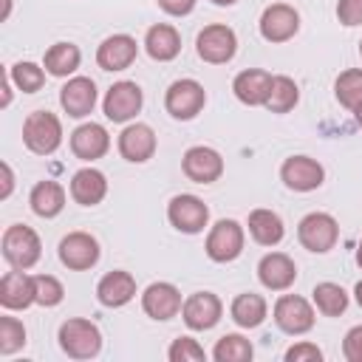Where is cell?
I'll use <instances>...</instances> for the list:
<instances>
[{
  "mask_svg": "<svg viewBox=\"0 0 362 362\" xmlns=\"http://www.w3.org/2000/svg\"><path fill=\"white\" fill-rule=\"evenodd\" d=\"M23 144L34 156H51L62 144V122L51 110H34L23 122Z\"/></svg>",
  "mask_w": 362,
  "mask_h": 362,
  "instance_id": "1",
  "label": "cell"
},
{
  "mask_svg": "<svg viewBox=\"0 0 362 362\" xmlns=\"http://www.w3.org/2000/svg\"><path fill=\"white\" fill-rule=\"evenodd\" d=\"M356 263H359V269H362V240H359V246H356Z\"/></svg>",
  "mask_w": 362,
  "mask_h": 362,
  "instance_id": "48",
  "label": "cell"
},
{
  "mask_svg": "<svg viewBox=\"0 0 362 362\" xmlns=\"http://www.w3.org/2000/svg\"><path fill=\"white\" fill-rule=\"evenodd\" d=\"M181 170L189 181L195 184H212L223 175V156L215 150V147H206V144H195L184 153L181 158Z\"/></svg>",
  "mask_w": 362,
  "mask_h": 362,
  "instance_id": "14",
  "label": "cell"
},
{
  "mask_svg": "<svg viewBox=\"0 0 362 362\" xmlns=\"http://www.w3.org/2000/svg\"><path fill=\"white\" fill-rule=\"evenodd\" d=\"M249 235L260 246H277L286 235L283 218L274 209H252L249 212Z\"/></svg>",
  "mask_w": 362,
  "mask_h": 362,
  "instance_id": "28",
  "label": "cell"
},
{
  "mask_svg": "<svg viewBox=\"0 0 362 362\" xmlns=\"http://www.w3.org/2000/svg\"><path fill=\"white\" fill-rule=\"evenodd\" d=\"M28 204H31L34 215H40V218H57L65 209V187L57 184V181H51V178L37 181L31 187Z\"/></svg>",
  "mask_w": 362,
  "mask_h": 362,
  "instance_id": "27",
  "label": "cell"
},
{
  "mask_svg": "<svg viewBox=\"0 0 362 362\" xmlns=\"http://www.w3.org/2000/svg\"><path fill=\"white\" fill-rule=\"evenodd\" d=\"M260 37L266 42H288L300 31V14L288 3H272L260 14Z\"/></svg>",
  "mask_w": 362,
  "mask_h": 362,
  "instance_id": "13",
  "label": "cell"
},
{
  "mask_svg": "<svg viewBox=\"0 0 362 362\" xmlns=\"http://www.w3.org/2000/svg\"><path fill=\"white\" fill-rule=\"evenodd\" d=\"M322 351L314 342H297L286 351V362H320Z\"/></svg>",
  "mask_w": 362,
  "mask_h": 362,
  "instance_id": "39",
  "label": "cell"
},
{
  "mask_svg": "<svg viewBox=\"0 0 362 362\" xmlns=\"http://www.w3.org/2000/svg\"><path fill=\"white\" fill-rule=\"evenodd\" d=\"M3 257L11 269H31L40 255H42V243H40V235L25 226V223H11L6 226L3 232Z\"/></svg>",
  "mask_w": 362,
  "mask_h": 362,
  "instance_id": "3",
  "label": "cell"
},
{
  "mask_svg": "<svg viewBox=\"0 0 362 362\" xmlns=\"http://www.w3.org/2000/svg\"><path fill=\"white\" fill-rule=\"evenodd\" d=\"M167 356H170V362H204L206 359V351L198 345V339L178 337V339H173Z\"/></svg>",
  "mask_w": 362,
  "mask_h": 362,
  "instance_id": "38",
  "label": "cell"
},
{
  "mask_svg": "<svg viewBox=\"0 0 362 362\" xmlns=\"http://www.w3.org/2000/svg\"><path fill=\"white\" fill-rule=\"evenodd\" d=\"M354 116H356V124H359V127H362V105H359V107H356V110H354Z\"/></svg>",
  "mask_w": 362,
  "mask_h": 362,
  "instance_id": "47",
  "label": "cell"
},
{
  "mask_svg": "<svg viewBox=\"0 0 362 362\" xmlns=\"http://www.w3.org/2000/svg\"><path fill=\"white\" fill-rule=\"evenodd\" d=\"M269 88H272V74L263 71V68H246V71H240V74L232 79V90H235L238 102H243V105H249V107L266 105Z\"/></svg>",
  "mask_w": 362,
  "mask_h": 362,
  "instance_id": "24",
  "label": "cell"
},
{
  "mask_svg": "<svg viewBox=\"0 0 362 362\" xmlns=\"http://www.w3.org/2000/svg\"><path fill=\"white\" fill-rule=\"evenodd\" d=\"M181 305H184L181 291H178L173 283H164V280L150 283V286L144 288V294H141V308H144V314L153 317V320H158V322L173 320V317L181 311Z\"/></svg>",
  "mask_w": 362,
  "mask_h": 362,
  "instance_id": "18",
  "label": "cell"
},
{
  "mask_svg": "<svg viewBox=\"0 0 362 362\" xmlns=\"http://www.w3.org/2000/svg\"><path fill=\"white\" fill-rule=\"evenodd\" d=\"M34 291H37V303L45 305V308L59 305L62 297H65V288L54 274H37L34 277Z\"/></svg>",
  "mask_w": 362,
  "mask_h": 362,
  "instance_id": "37",
  "label": "cell"
},
{
  "mask_svg": "<svg viewBox=\"0 0 362 362\" xmlns=\"http://www.w3.org/2000/svg\"><path fill=\"white\" fill-rule=\"evenodd\" d=\"M221 314H223V303L212 291H195L181 305V317H184V325L189 331H209V328H215L221 322Z\"/></svg>",
  "mask_w": 362,
  "mask_h": 362,
  "instance_id": "12",
  "label": "cell"
},
{
  "mask_svg": "<svg viewBox=\"0 0 362 362\" xmlns=\"http://www.w3.org/2000/svg\"><path fill=\"white\" fill-rule=\"evenodd\" d=\"M107 195V178L96 167H82L71 175V198L79 206H96Z\"/></svg>",
  "mask_w": 362,
  "mask_h": 362,
  "instance_id": "25",
  "label": "cell"
},
{
  "mask_svg": "<svg viewBox=\"0 0 362 362\" xmlns=\"http://www.w3.org/2000/svg\"><path fill=\"white\" fill-rule=\"evenodd\" d=\"M359 57H362V40H359Z\"/></svg>",
  "mask_w": 362,
  "mask_h": 362,
  "instance_id": "49",
  "label": "cell"
},
{
  "mask_svg": "<svg viewBox=\"0 0 362 362\" xmlns=\"http://www.w3.org/2000/svg\"><path fill=\"white\" fill-rule=\"evenodd\" d=\"M280 178L288 189L294 192H311L317 187H322L325 181V170L317 158L311 156H288L280 167Z\"/></svg>",
  "mask_w": 362,
  "mask_h": 362,
  "instance_id": "15",
  "label": "cell"
},
{
  "mask_svg": "<svg viewBox=\"0 0 362 362\" xmlns=\"http://www.w3.org/2000/svg\"><path fill=\"white\" fill-rule=\"evenodd\" d=\"M156 3H158V8H161L164 14H170V17H187V14L195 8L198 0H156Z\"/></svg>",
  "mask_w": 362,
  "mask_h": 362,
  "instance_id": "42",
  "label": "cell"
},
{
  "mask_svg": "<svg viewBox=\"0 0 362 362\" xmlns=\"http://www.w3.org/2000/svg\"><path fill=\"white\" fill-rule=\"evenodd\" d=\"M156 133H153V127L150 124H144V122H133V124H127L122 133H119V153H122V158L124 161H130V164H144V161H150L153 158V153H156Z\"/></svg>",
  "mask_w": 362,
  "mask_h": 362,
  "instance_id": "17",
  "label": "cell"
},
{
  "mask_svg": "<svg viewBox=\"0 0 362 362\" xmlns=\"http://www.w3.org/2000/svg\"><path fill=\"white\" fill-rule=\"evenodd\" d=\"M212 3H215V6H235L238 0H212Z\"/></svg>",
  "mask_w": 362,
  "mask_h": 362,
  "instance_id": "46",
  "label": "cell"
},
{
  "mask_svg": "<svg viewBox=\"0 0 362 362\" xmlns=\"http://www.w3.org/2000/svg\"><path fill=\"white\" fill-rule=\"evenodd\" d=\"M144 51L156 62H170L181 54V34L170 23H156L144 34Z\"/></svg>",
  "mask_w": 362,
  "mask_h": 362,
  "instance_id": "26",
  "label": "cell"
},
{
  "mask_svg": "<svg viewBox=\"0 0 362 362\" xmlns=\"http://www.w3.org/2000/svg\"><path fill=\"white\" fill-rule=\"evenodd\" d=\"M243 243H246V235H243V226L235 221V218H221L209 235H206V257L215 260V263H232L235 257H240L243 252Z\"/></svg>",
  "mask_w": 362,
  "mask_h": 362,
  "instance_id": "7",
  "label": "cell"
},
{
  "mask_svg": "<svg viewBox=\"0 0 362 362\" xmlns=\"http://www.w3.org/2000/svg\"><path fill=\"white\" fill-rule=\"evenodd\" d=\"M59 348L71 359H93L102 351V331L85 317H71L59 325Z\"/></svg>",
  "mask_w": 362,
  "mask_h": 362,
  "instance_id": "2",
  "label": "cell"
},
{
  "mask_svg": "<svg viewBox=\"0 0 362 362\" xmlns=\"http://www.w3.org/2000/svg\"><path fill=\"white\" fill-rule=\"evenodd\" d=\"M107 150H110V136L99 122H85L71 133V153L82 161H96Z\"/></svg>",
  "mask_w": 362,
  "mask_h": 362,
  "instance_id": "22",
  "label": "cell"
},
{
  "mask_svg": "<svg viewBox=\"0 0 362 362\" xmlns=\"http://www.w3.org/2000/svg\"><path fill=\"white\" fill-rule=\"evenodd\" d=\"M300 102V88L291 76L286 74H277L272 76V88H269V99H266V107L272 113H288L294 110V105Z\"/></svg>",
  "mask_w": 362,
  "mask_h": 362,
  "instance_id": "31",
  "label": "cell"
},
{
  "mask_svg": "<svg viewBox=\"0 0 362 362\" xmlns=\"http://www.w3.org/2000/svg\"><path fill=\"white\" fill-rule=\"evenodd\" d=\"M195 51L209 65H223L238 51V37L226 23H209L195 37Z\"/></svg>",
  "mask_w": 362,
  "mask_h": 362,
  "instance_id": "4",
  "label": "cell"
},
{
  "mask_svg": "<svg viewBox=\"0 0 362 362\" xmlns=\"http://www.w3.org/2000/svg\"><path fill=\"white\" fill-rule=\"evenodd\" d=\"M136 297V277L124 269L107 272L96 286V300L107 308H122Z\"/></svg>",
  "mask_w": 362,
  "mask_h": 362,
  "instance_id": "23",
  "label": "cell"
},
{
  "mask_svg": "<svg viewBox=\"0 0 362 362\" xmlns=\"http://www.w3.org/2000/svg\"><path fill=\"white\" fill-rule=\"evenodd\" d=\"M0 170H3V192H0V198H8V195H11V189H14V173H11L8 161H3V164H0Z\"/></svg>",
  "mask_w": 362,
  "mask_h": 362,
  "instance_id": "43",
  "label": "cell"
},
{
  "mask_svg": "<svg viewBox=\"0 0 362 362\" xmlns=\"http://www.w3.org/2000/svg\"><path fill=\"white\" fill-rule=\"evenodd\" d=\"M337 17L342 25H362V0H339L337 3Z\"/></svg>",
  "mask_w": 362,
  "mask_h": 362,
  "instance_id": "40",
  "label": "cell"
},
{
  "mask_svg": "<svg viewBox=\"0 0 362 362\" xmlns=\"http://www.w3.org/2000/svg\"><path fill=\"white\" fill-rule=\"evenodd\" d=\"M8 76L23 93H37L45 85V68H40L37 62H28V59L25 62H14L8 68Z\"/></svg>",
  "mask_w": 362,
  "mask_h": 362,
  "instance_id": "35",
  "label": "cell"
},
{
  "mask_svg": "<svg viewBox=\"0 0 362 362\" xmlns=\"http://www.w3.org/2000/svg\"><path fill=\"white\" fill-rule=\"evenodd\" d=\"M96 82L90 76H71L59 88V105L71 119H85L96 107Z\"/></svg>",
  "mask_w": 362,
  "mask_h": 362,
  "instance_id": "16",
  "label": "cell"
},
{
  "mask_svg": "<svg viewBox=\"0 0 362 362\" xmlns=\"http://www.w3.org/2000/svg\"><path fill=\"white\" fill-rule=\"evenodd\" d=\"M8 11H11V0H3V20L8 17Z\"/></svg>",
  "mask_w": 362,
  "mask_h": 362,
  "instance_id": "45",
  "label": "cell"
},
{
  "mask_svg": "<svg viewBox=\"0 0 362 362\" xmlns=\"http://www.w3.org/2000/svg\"><path fill=\"white\" fill-rule=\"evenodd\" d=\"M334 96L342 107L356 110L362 105V68H348L334 82Z\"/></svg>",
  "mask_w": 362,
  "mask_h": 362,
  "instance_id": "33",
  "label": "cell"
},
{
  "mask_svg": "<svg viewBox=\"0 0 362 362\" xmlns=\"http://www.w3.org/2000/svg\"><path fill=\"white\" fill-rule=\"evenodd\" d=\"M297 238L303 243V249L314 252V255H325L337 246L339 238V223L334 215L328 212H308L300 223H297Z\"/></svg>",
  "mask_w": 362,
  "mask_h": 362,
  "instance_id": "6",
  "label": "cell"
},
{
  "mask_svg": "<svg viewBox=\"0 0 362 362\" xmlns=\"http://www.w3.org/2000/svg\"><path fill=\"white\" fill-rule=\"evenodd\" d=\"M252 354L255 348L243 334H223L212 348L215 362H249Z\"/></svg>",
  "mask_w": 362,
  "mask_h": 362,
  "instance_id": "34",
  "label": "cell"
},
{
  "mask_svg": "<svg viewBox=\"0 0 362 362\" xmlns=\"http://www.w3.org/2000/svg\"><path fill=\"white\" fill-rule=\"evenodd\" d=\"M311 294H314V305H317V311L322 317H339V314H345L348 300H351L348 291L339 283H317Z\"/></svg>",
  "mask_w": 362,
  "mask_h": 362,
  "instance_id": "32",
  "label": "cell"
},
{
  "mask_svg": "<svg viewBox=\"0 0 362 362\" xmlns=\"http://www.w3.org/2000/svg\"><path fill=\"white\" fill-rule=\"evenodd\" d=\"M79 62H82V51L74 42H54L42 57V68L59 79L71 76L79 68Z\"/></svg>",
  "mask_w": 362,
  "mask_h": 362,
  "instance_id": "30",
  "label": "cell"
},
{
  "mask_svg": "<svg viewBox=\"0 0 362 362\" xmlns=\"http://www.w3.org/2000/svg\"><path fill=\"white\" fill-rule=\"evenodd\" d=\"M139 45L130 34H110L96 48V65L102 71H124L136 62Z\"/></svg>",
  "mask_w": 362,
  "mask_h": 362,
  "instance_id": "19",
  "label": "cell"
},
{
  "mask_svg": "<svg viewBox=\"0 0 362 362\" xmlns=\"http://www.w3.org/2000/svg\"><path fill=\"white\" fill-rule=\"evenodd\" d=\"M31 303H37L34 277L25 274V269H11L0 277V305L8 311H23Z\"/></svg>",
  "mask_w": 362,
  "mask_h": 362,
  "instance_id": "21",
  "label": "cell"
},
{
  "mask_svg": "<svg viewBox=\"0 0 362 362\" xmlns=\"http://www.w3.org/2000/svg\"><path fill=\"white\" fill-rule=\"evenodd\" d=\"M229 314H232L235 325H240V328H257V325L266 320L269 305H266V300H263L260 294L243 291V294H238V297L232 300Z\"/></svg>",
  "mask_w": 362,
  "mask_h": 362,
  "instance_id": "29",
  "label": "cell"
},
{
  "mask_svg": "<svg viewBox=\"0 0 362 362\" xmlns=\"http://www.w3.org/2000/svg\"><path fill=\"white\" fill-rule=\"evenodd\" d=\"M342 354L348 362H362V325H354L342 339Z\"/></svg>",
  "mask_w": 362,
  "mask_h": 362,
  "instance_id": "41",
  "label": "cell"
},
{
  "mask_svg": "<svg viewBox=\"0 0 362 362\" xmlns=\"http://www.w3.org/2000/svg\"><path fill=\"white\" fill-rule=\"evenodd\" d=\"M59 263L71 272H88L99 263V240L90 232H68L57 246Z\"/></svg>",
  "mask_w": 362,
  "mask_h": 362,
  "instance_id": "10",
  "label": "cell"
},
{
  "mask_svg": "<svg viewBox=\"0 0 362 362\" xmlns=\"http://www.w3.org/2000/svg\"><path fill=\"white\" fill-rule=\"evenodd\" d=\"M206 105V90L198 79H175L164 93V107L173 119L189 122L195 119Z\"/></svg>",
  "mask_w": 362,
  "mask_h": 362,
  "instance_id": "5",
  "label": "cell"
},
{
  "mask_svg": "<svg viewBox=\"0 0 362 362\" xmlns=\"http://www.w3.org/2000/svg\"><path fill=\"white\" fill-rule=\"evenodd\" d=\"M25 345V325L17 317H0V354L8 356Z\"/></svg>",
  "mask_w": 362,
  "mask_h": 362,
  "instance_id": "36",
  "label": "cell"
},
{
  "mask_svg": "<svg viewBox=\"0 0 362 362\" xmlns=\"http://www.w3.org/2000/svg\"><path fill=\"white\" fill-rule=\"evenodd\" d=\"M141 105H144V93H141V88H139L136 82H130V79L113 82V85L107 88L105 99H102L105 116H107L110 122H116V124H124V122L136 119V113L141 110Z\"/></svg>",
  "mask_w": 362,
  "mask_h": 362,
  "instance_id": "8",
  "label": "cell"
},
{
  "mask_svg": "<svg viewBox=\"0 0 362 362\" xmlns=\"http://www.w3.org/2000/svg\"><path fill=\"white\" fill-rule=\"evenodd\" d=\"M354 300H356V305L362 308V280H359V283L354 286Z\"/></svg>",
  "mask_w": 362,
  "mask_h": 362,
  "instance_id": "44",
  "label": "cell"
},
{
  "mask_svg": "<svg viewBox=\"0 0 362 362\" xmlns=\"http://www.w3.org/2000/svg\"><path fill=\"white\" fill-rule=\"evenodd\" d=\"M167 221L178 232H184V235H198L209 223V206L198 195L181 192V195L170 198V204H167Z\"/></svg>",
  "mask_w": 362,
  "mask_h": 362,
  "instance_id": "9",
  "label": "cell"
},
{
  "mask_svg": "<svg viewBox=\"0 0 362 362\" xmlns=\"http://www.w3.org/2000/svg\"><path fill=\"white\" fill-rule=\"evenodd\" d=\"M272 314H274V322H277V328L283 334L300 337V334H308L314 328V308L300 294H283V297H277Z\"/></svg>",
  "mask_w": 362,
  "mask_h": 362,
  "instance_id": "11",
  "label": "cell"
},
{
  "mask_svg": "<svg viewBox=\"0 0 362 362\" xmlns=\"http://www.w3.org/2000/svg\"><path fill=\"white\" fill-rule=\"evenodd\" d=\"M257 280L269 291H286L297 280V266L286 252H269L257 263Z\"/></svg>",
  "mask_w": 362,
  "mask_h": 362,
  "instance_id": "20",
  "label": "cell"
}]
</instances>
